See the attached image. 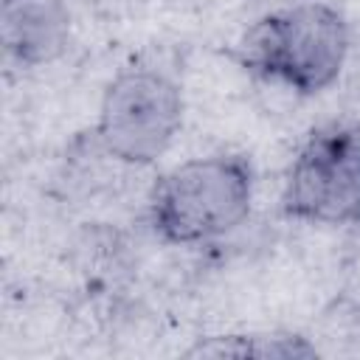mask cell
Wrapping results in <instances>:
<instances>
[{"label":"cell","instance_id":"3","mask_svg":"<svg viewBox=\"0 0 360 360\" xmlns=\"http://www.w3.org/2000/svg\"><path fill=\"white\" fill-rule=\"evenodd\" d=\"M183 110V87L172 73L155 65H129L104 87L93 132L112 160L149 166L177 138Z\"/></svg>","mask_w":360,"mask_h":360},{"label":"cell","instance_id":"5","mask_svg":"<svg viewBox=\"0 0 360 360\" xmlns=\"http://www.w3.org/2000/svg\"><path fill=\"white\" fill-rule=\"evenodd\" d=\"M0 39L6 62L34 70L56 62L70 45L65 0H0Z\"/></svg>","mask_w":360,"mask_h":360},{"label":"cell","instance_id":"1","mask_svg":"<svg viewBox=\"0 0 360 360\" xmlns=\"http://www.w3.org/2000/svg\"><path fill=\"white\" fill-rule=\"evenodd\" d=\"M349 45L346 17L323 0H304L250 22L233 45V59L262 82L318 96L343 73Z\"/></svg>","mask_w":360,"mask_h":360},{"label":"cell","instance_id":"2","mask_svg":"<svg viewBox=\"0 0 360 360\" xmlns=\"http://www.w3.org/2000/svg\"><path fill=\"white\" fill-rule=\"evenodd\" d=\"M256 191L253 160L242 152L191 158L160 174L149 191L152 233L177 248L217 242L250 214Z\"/></svg>","mask_w":360,"mask_h":360},{"label":"cell","instance_id":"6","mask_svg":"<svg viewBox=\"0 0 360 360\" xmlns=\"http://www.w3.org/2000/svg\"><path fill=\"white\" fill-rule=\"evenodd\" d=\"M191 357H312L318 349L301 335H217L197 340Z\"/></svg>","mask_w":360,"mask_h":360},{"label":"cell","instance_id":"4","mask_svg":"<svg viewBox=\"0 0 360 360\" xmlns=\"http://www.w3.org/2000/svg\"><path fill=\"white\" fill-rule=\"evenodd\" d=\"M281 214L309 225L360 222L357 121H326L304 138L287 169Z\"/></svg>","mask_w":360,"mask_h":360}]
</instances>
